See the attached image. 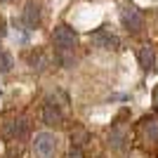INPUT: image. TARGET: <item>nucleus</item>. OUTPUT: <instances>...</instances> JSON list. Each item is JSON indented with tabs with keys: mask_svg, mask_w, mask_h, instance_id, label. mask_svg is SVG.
Wrapping results in <instances>:
<instances>
[{
	"mask_svg": "<svg viewBox=\"0 0 158 158\" xmlns=\"http://www.w3.org/2000/svg\"><path fill=\"white\" fill-rule=\"evenodd\" d=\"M137 59H139V66H142L144 71H151L153 66H156V50H153L151 45H144L137 52Z\"/></svg>",
	"mask_w": 158,
	"mask_h": 158,
	"instance_id": "0eeeda50",
	"label": "nucleus"
},
{
	"mask_svg": "<svg viewBox=\"0 0 158 158\" xmlns=\"http://www.w3.org/2000/svg\"><path fill=\"white\" fill-rule=\"evenodd\" d=\"M156 106H158V90H156Z\"/></svg>",
	"mask_w": 158,
	"mask_h": 158,
	"instance_id": "dca6fc26",
	"label": "nucleus"
},
{
	"mask_svg": "<svg viewBox=\"0 0 158 158\" xmlns=\"http://www.w3.org/2000/svg\"><path fill=\"white\" fill-rule=\"evenodd\" d=\"M92 43L97 47H106V50H118L120 47V40L113 35V33H109V31H97V33H92Z\"/></svg>",
	"mask_w": 158,
	"mask_h": 158,
	"instance_id": "423d86ee",
	"label": "nucleus"
},
{
	"mask_svg": "<svg viewBox=\"0 0 158 158\" xmlns=\"http://www.w3.org/2000/svg\"><path fill=\"white\" fill-rule=\"evenodd\" d=\"M28 135V120L26 118H17L10 123V127H7V137L10 139H24Z\"/></svg>",
	"mask_w": 158,
	"mask_h": 158,
	"instance_id": "6e6552de",
	"label": "nucleus"
},
{
	"mask_svg": "<svg viewBox=\"0 0 158 158\" xmlns=\"http://www.w3.org/2000/svg\"><path fill=\"white\" fill-rule=\"evenodd\" d=\"M33 151L40 158H52L57 151V139H54L52 132H38L33 137Z\"/></svg>",
	"mask_w": 158,
	"mask_h": 158,
	"instance_id": "f257e3e1",
	"label": "nucleus"
},
{
	"mask_svg": "<svg viewBox=\"0 0 158 158\" xmlns=\"http://www.w3.org/2000/svg\"><path fill=\"white\" fill-rule=\"evenodd\" d=\"M52 43H54V47H71L73 50L76 43H78V33L71 26H66V24H59L52 31Z\"/></svg>",
	"mask_w": 158,
	"mask_h": 158,
	"instance_id": "7ed1b4c3",
	"label": "nucleus"
},
{
	"mask_svg": "<svg viewBox=\"0 0 158 158\" xmlns=\"http://www.w3.org/2000/svg\"><path fill=\"white\" fill-rule=\"evenodd\" d=\"M120 21H123L125 31L139 33V31H142V26H144V14L139 12L137 7L125 5V7H120Z\"/></svg>",
	"mask_w": 158,
	"mask_h": 158,
	"instance_id": "f03ea898",
	"label": "nucleus"
},
{
	"mask_svg": "<svg viewBox=\"0 0 158 158\" xmlns=\"http://www.w3.org/2000/svg\"><path fill=\"white\" fill-rule=\"evenodd\" d=\"M14 66V57L10 52H2L0 50V73H10Z\"/></svg>",
	"mask_w": 158,
	"mask_h": 158,
	"instance_id": "ddd939ff",
	"label": "nucleus"
},
{
	"mask_svg": "<svg viewBox=\"0 0 158 158\" xmlns=\"http://www.w3.org/2000/svg\"><path fill=\"white\" fill-rule=\"evenodd\" d=\"M66 158H85V156H83V151H80V146H71V151H69Z\"/></svg>",
	"mask_w": 158,
	"mask_h": 158,
	"instance_id": "2eb2a0df",
	"label": "nucleus"
},
{
	"mask_svg": "<svg viewBox=\"0 0 158 158\" xmlns=\"http://www.w3.org/2000/svg\"><path fill=\"white\" fill-rule=\"evenodd\" d=\"M28 64H31V69H35V71H43L47 66V57L43 52H31L28 54Z\"/></svg>",
	"mask_w": 158,
	"mask_h": 158,
	"instance_id": "9b49d317",
	"label": "nucleus"
},
{
	"mask_svg": "<svg viewBox=\"0 0 158 158\" xmlns=\"http://www.w3.org/2000/svg\"><path fill=\"white\" fill-rule=\"evenodd\" d=\"M40 19H43V12H40V5L38 2H26L24 5V24H26V28H38L40 26Z\"/></svg>",
	"mask_w": 158,
	"mask_h": 158,
	"instance_id": "39448f33",
	"label": "nucleus"
},
{
	"mask_svg": "<svg viewBox=\"0 0 158 158\" xmlns=\"http://www.w3.org/2000/svg\"><path fill=\"white\" fill-rule=\"evenodd\" d=\"M40 118H43V123H45V125H50V127H59L61 123H64V113H61V109H59L57 104L47 102V104L43 106Z\"/></svg>",
	"mask_w": 158,
	"mask_h": 158,
	"instance_id": "20e7f679",
	"label": "nucleus"
},
{
	"mask_svg": "<svg viewBox=\"0 0 158 158\" xmlns=\"http://www.w3.org/2000/svg\"><path fill=\"white\" fill-rule=\"evenodd\" d=\"M85 142H87V132H85V130H80V127H78V130H76V132L71 135V144L80 146V144H85Z\"/></svg>",
	"mask_w": 158,
	"mask_h": 158,
	"instance_id": "4468645a",
	"label": "nucleus"
},
{
	"mask_svg": "<svg viewBox=\"0 0 158 158\" xmlns=\"http://www.w3.org/2000/svg\"><path fill=\"white\" fill-rule=\"evenodd\" d=\"M57 59L61 61V66H71L73 64V50L71 47H57Z\"/></svg>",
	"mask_w": 158,
	"mask_h": 158,
	"instance_id": "f8f14e48",
	"label": "nucleus"
},
{
	"mask_svg": "<svg viewBox=\"0 0 158 158\" xmlns=\"http://www.w3.org/2000/svg\"><path fill=\"white\" fill-rule=\"evenodd\" d=\"M125 144H127V127L116 125L111 130V135H109V146L111 149H123Z\"/></svg>",
	"mask_w": 158,
	"mask_h": 158,
	"instance_id": "1a4fd4ad",
	"label": "nucleus"
},
{
	"mask_svg": "<svg viewBox=\"0 0 158 158\" xmlns=\"http://www.w3.org/2000/svg\"><path fill=\"white\" fill-rule=\"evenodd\" d=\"M142 132H144V139L158 142V120L156 118H146L144 123H142Z\"/></svg>",
	"mask_w": 158,
	"mask_h": 158,
	"instance_id": "9d476101",
	"label": "nucleus"
},
{
	"mask_svg": "<svg viewBox=\"0 0 158 158\" xmlns=\"http://www.w3.org/2000/svg\"><path fill=\"white\" fill-rule=\"evenodd\" d=\"M0 2H12V0H0Z\"/></svg>",
	"mask_w": 158,
	"mask_h": 158,
	"instance_id": "f3484780",
	"label": "nucleus"
}]
</instances>
